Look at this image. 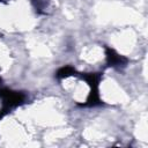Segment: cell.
Masks as SVG:
<instances>
[{
    "instance_id": "6da1fadb",
    "label": "cell",
    "mask_w": 148,
    "mask_h": 148,
    "mask_svg": "<svg viewBox=\"0 0 148 148\" xmlns=\"http://www.w3.org/2000/svg\"><path fill=\"white\" fill-rule=\"evenodd\" d=\"M0 98L2 99V108L0 110V118H2L8 111L20 104H22L25 99L24 94L18 91H13L6 88H0Z\"/></svg>"
},
{
    "instance_id": "7a4b0ae2",
    "label": "cell",
    "mask_w": 148,
    "mask_h": 148,
    "mask_svg": "<svg viewBox=\"0 0 148 148\" xmlns=\"http://www.w3.org/2000/svg\"><path fill=\"white\" fill-rule=\"evenodd\" d=\"M105 56H106V61H108V64H109L110 66H113V67L124 66V65L126 64V61H127L125 57H123L121 54L117 53L113 49H110V47L106 49Z\"/></svg>"
},
{
    "instance_id": "3957f363",
    "label": "cell",
    "mask_w": 148,
    "mask_h": 148,
    "mask_svg": "<svg viewBox=\"0 0 148 148\" xmlns=\"http://www.w3.org/2000/svg\"><path fill=\"white\" fill-rule=\"evenodd\" d=\"M86 82L90 86V89H98V84L101 81V74L98 73H87L82 75Z\"/></svg>"
},
{
    "instance_id": "277c9868",
    "label": "cell",
    "mask_w": 148,
    "mask_h": 148,
    "mask_svg": "<svg viewBox=\"0 0 148 148\" xmlns=\"http://www.w3.org/2000/svg\"><path fill=\"white\" fill-rule=\"evenodd\" d=\"M74 74H75V69L73 67H71V66H64V67H61V68L58 69L57 77H59V79H66V77H69V76H72Z\"/></svg>"
},
{
    "instance_id": "5b68a950",
    "label": "cell",
    "mask_w": 148,
    "mask_h": 148,
    "mask_svg": "<svg viewBox=\"0 0 148 148\" xmlns=\"http://www.w3.org/2000/svg\"><path fill=\"white\" fill-rule=\"evenodd\" d=\"M0 81H1V80H0Z\"/></svg>"
}]
</instances>
